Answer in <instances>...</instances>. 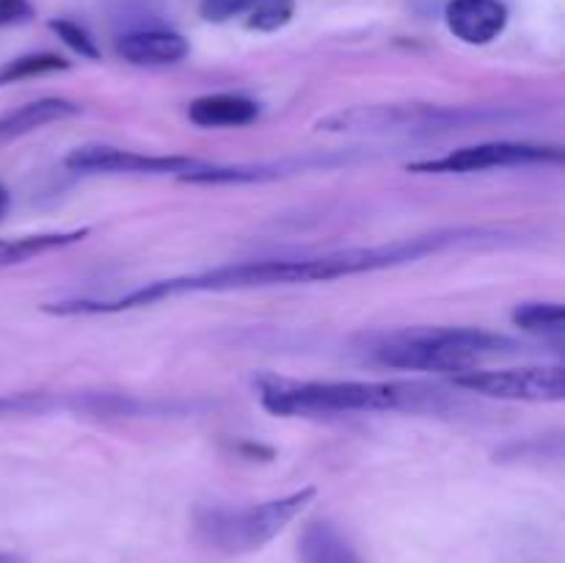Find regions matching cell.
Returning a JSON list of instances; mask_svg holds the SVG:
<instances>
[{"label": "cell", "instance_id": "10", "mask_svg": "<svg viewBox=\"0 0 565 563\" xmlns=\"http://www.w3.org/2000/svg\"><path fill=\"white\" fill-rule=\"evenodd\" d=\"M188 39L177 31H132L116 42V53L127 64L136 66H166L180 64L188 55Z\"/></svg>", "mask_w": 565, "mask_h": 563}, {"label": "cell", "instance_id": "15", "mask_svg": "<svg viewBox=\"0 0 565 563\" xmlns=\"http://www.w3.org/2000/svg\"><path fill=\"white\" fill-rule=\"evenodd\" d=\"M513 323L530 334L541 337H563L565 331V309L555 301H527L513 309Z\"/></svg>", "mask_w": 565, "mask_h": 563}, {"label": "cell", "instance_id": "19", "mask_svg": "<svg viewBox=\"0 0 565 563\" xmlns=\"http://www.w3.org/2000/svg\"><path fill=\"white\" fill-rule=\"evenodd\" d=\"M257 0H202L199 14L207 22H226L237 14H248Z\"/></svg>", "mask_w": 565, "mask_h": 563}, {"label": "cell", "instance_id": "16", "mask_svg": "<svg viewBox=\"0 0 565 563\" xmlns=\"http://www.w3.org/2000/svg\"><path fill=\"white\" fill-rule=\"evenodd\" d=\"M70 70V61H64L55 53H31L20 55V59L9 61V64L0 66V88L11 86V83L31 81V77L53 75V72Z\"/></svg>", "mask_w": 565, "mask_h": 563}, {"label": "cell", "instance_id": "23", "mask_svg": "<svg viewBox=\"0 0 565 563\" xmlns=\"http://www.w3.org/2000/svg\"><path fill=\"white\" fill-rule=\"evenodd\" d=\"M0 563H25L20 555H11V552L0 550Z\"/></svg>", "mask_w": 565, "mask_h": 563}, {"label": "cell", "instance_id": "11", "mask_svg": "<svg viewBox=\"0 0 565 563\" xmlns=\"http://www.w3.org/2000/svg\"><path fill=\"white\" fill-rule=\"evenodd\" d=\"M81 114V105L70 103V99L61 97H44L33 99V103L20 105L11 114L0 116V144H9L14 138L28 136V132L39 130V127L50 125V121L70 119V116Z\"/></svg>", "mask_w": 565, "mask_h": 563}, {"label": "cell", "instance_id": "9", "mask_svg": "<svg viewBox=\"0 0 565 563\" xmlns=\"http://www.w3.org/2000/svg\"><path fill=\"white\" fill-rule=\"evenodd\" d=\"M445 22L456 39L467 44H489L505 31L508 6L502 0H450Z\"/></svg>", "mask_w": 565, "mask_h": 563}, {"label": "cell", "instance_id": "21", "mask_svg": "<svg viewBox=\"0 0 565 563\" xmlns=\"http://www.w3.org/2000/svg\"><path fill=\"white\" fill-rule=\"evenodd\" d=\"M33 6L28 0H0V28L20 25V22L31 20Z\"/></svg>", "mask_w": 565, "mask_h": 563}, {"label": "cell", "instance_id": "20", "mask_svg": "<svg viewBox=\"0 0 565 563\" xmlns=\"http://www.w3.org/2000/svg\"><path fill=\"white\" fill-rule=\"evenodd\" d=\"M50 408V401L42 395H11L0 397V417L3 414H33Z\"/></svg>", "mask_w": 565, "mask_h": 563}, {"label": "cell", "instance_id": "5", "mask_svg": "<svg viewBox=\"0 0 565 563\" xmlns=\"http://www.w3.org/2000/svg\"><path fill=\"white\" fill-rule=\"evenodd\" d=\"M452 386L475 395L524 403H561L565 397L563 364H527L505 370H463L452 375Z\"/></svg>", "mask_w": 565, "mask_h": 563}, {"label": "cell", "instance_id": "14", "mask_svg": "<svg viewBox=\"0 0 565 563\" xmlns=\"http://www.w3.org/2000/svg\"><path fill=\"white\" fill-rule=\"evenodd\" d=\"M86 235H88V230L9 237V241H3V237H0V268L28 263V259L39 257V254H47V252H53V248H64V246H70V243L83 241Z\"/></svg>", "mask_w": 565, "mask_h": 563}, {"label": "cell", "instance_id": "13", "mask_svg": "<svg viewBox=\"0 0 565 563\" xmlns=\"http://www.w3.org/2000/svg\"><path fill=\"white\" fill-rule=\"evenodd\" d=\"M298 557L301 563H362L351 541L337 530V524L318 519L303 528L298 539Z\"/></svg>", "mask_w": 565, "mask_h": 563}, {"label": "cell", "instance_id": "7", "mask_svg": "<svg viewBox=\"0 0 565 563\" xmlns=\"http://www.w3.org/2000/svg\"><path fill=\"white\" fill-rule=\"evenodd\" d=\"M463 110H447L441 105H356L320 121L329 132H406L450 127L463 119Z\"/></svg>", "mask_w": 565, "mask_h": 563}, {"label": "cell", "instance_id": "18", "mask_svg": "<svg viewBox=\"0 0 565 563\" xmlns=\"http://www.w3.org/2000/svg\"><path fill=\"white\" fill-rule=\"evenodd\" d=\"M50 28H53V31L58 33L61 42H64L70 50H75L77 55H83V59H92V61L99 59V50H97V44H94V39L88 36V33L83 31L77 22L50 20Z\"/></svg>", "mask_w": 565, "mask_h": 563}, {"label": "cell", "instance_id": "22", "mask_svg": "<svg viewBox=\"0 0 565 563\" xmlns=\"http://www.w3.org/2000/svg\"><path fill=\"white\" fill-rule=\"evenodd\" d=\"M9 204H11V193H9V188L0 182V221H3V215L9 213Z\"/></svg>", "mask_w": 565, "mask_h": 563}, {"label": "cell", "instance_id": "17", "mask_svg": "<svg viewBox=\"0 0 565 563\" xmlns=\"http://www.w3.org/2000/svg\"><path fill=\"white\" fill-rule=\"evenodd\" d=\"M296 9V0H257L248 11V28L254 31H279L287 25Z\"/></svg>", "mask_w": 565, "mask_h": 563}, {"label": "cell", "instance_id": "1", "mask_svg": "<svg viewBox=\"0 0 565 563\" xmlns=\"http://www.w3.org/2000/svg\"><path fill=\"white\" fill-rule=\"evenodd\" d=\"M478 230H452L436 232V235L408 237V241L386 243V246L370 248H342V252L318 254V257H276V259H248L237 265H221L215 270L193 276H177V279L149 282L138 290L119 298H77V301L47 304L53 315H105L127 312V309L147 307V304L163 301V298L180 296V293H221V290H254V287L276 285H309V282H331L342 276L373 274V270L395 268V265L414 263L428 254L441 252L456 243L475 241Z\"/></svg>", "mask_w": 565, "mask_h": 563}, {"label": "cell", "instance_id": "6", "mask_svg": "<svg viewBox=\"0 0 565 563\" xmlns=\"http://www.w3.org/2000/svg\"><path fill=\"white\" fill-rule=\"evenodd\" d=\"M561 147H544V144H524V141H491L475 144V147L452 149L434 160H417L408 163V171L419 174H472V171L486 169H513V166H533V163H561Z\"/></svg>", "mask_w": 565, "mask_h": 563}, {"label": "cell", "instance_id": "8", "mask_svg": "<svg viewBox=\"0 0 565 563\" xmlns=\"http://www.w3.org/2000/svg\"><path fill=\"white\" fill-rule=\"evenodd\" d=\"M64 166L72 171H108V174H177L193 171L202 160L185 155H143L132 149L108 147V144H88L72 149L64 158Z\"/></svg>", "mask_w": 565, "mask_h": 563}, {"label": "cell", "instance_id": "12", "mask_svg": "<svg viewBox=\"0 0 565 563\" xmlns=\"http://www.w3.org/2000/svg\"><path fill=\"white\" fill-rule=\"evenodd\" d=\"M259 116V105L243 94H207L193 99L188 119L199 127H243Z\"/></svg>", "mask_w": 565, "mask_h": 563}, {"label": "cell", "instance_id": "2", "mask_svg": "<svg viewBox=\"0 0 565 563\" xmlns=\"http://www.w3.org/2000/svg\"><path fill=\"white\" fill-rule=\"evenodd\" d=\"M367 353L379 364L397 370H425V373H463L480 368L491 357L516 353L519 342L505 334L467 326H419L375 334Z\"/></svg>", "mask_w": 565, "mask_h": 563}, {"label": "cell", "instance_id": "4", "mask_svg": "<svg viewBox=\"0 0 565 563\" xmlns=\"http://www.w3.org/2000/svg\"><path fill=\"white\" fill-rule=\"evenodd\" d=\"M315 486L298 489L276 500L254 502L237 508H204L196 513V530L207 546L224 555H248L274 541L309 502L315 500Z\"/></svg>", "mask_w": 565, "mask_h": 563}, {"label": "cell", "instance_id": "3", "mask_svg": "<svg viewBox=\"0 0 565 563\" xmlns=\"http://www.w3.org/2000/svg\"><path fill=\"white\" fill-rule=\"evenodd\" d=\"M428 397V390L397 381H263L259 401L270 414H348L412 408Z\"/></svg>", "mask_w": 565, "mask_h": 563}]
</instances>
